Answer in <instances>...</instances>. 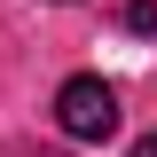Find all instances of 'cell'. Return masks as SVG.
Wrapping results in <instances>:
<instances>
[{
	"label": "cell",
	"mask_w": 157,
	"mask_h": 157,
	"mask_svg": "<svg viewBox=\"0 0 157 157\" xmlns=\"http://www.w3.org/2000/svg\"><path fill=\"white\" fill-rule=\"evenodd\" d=\"M55 126H63L71 141H110V134H118V86L94 78V71L63 78V86H55Z\"/></svg>",
	"instance_id": "cell-1"
},
{
	"label": "cell",
	"mask_w": 157,
	"mask_h": 157,
	"mask_svg": "<svg viewBox=\"0 0 157 157\" xmlns=\"http://www.w3.org/2000/svg\"><path fill=\"white\" fill-rule=\"evenodd\" d=\"M126 157H157V134H141V141H134V149H126Z\"/></svg>",
	"instance_id": "cell-3"
},
{
	"label": "cell",
	"mask_w": 157,
	"mask_h": 157,
	"mask_svg": "<svg viewBox=\"0 0 157 157\" xmlns=\"http://www.w3.org/2000/svg\"><path fill=\"white\" fill-rule=\"evenodd\" d=\"M118 24H126L134 39H149V32H157V0H126V8H118Z\"/></svg>",
	"instance_id": "cell-2"
}]
</instances>
